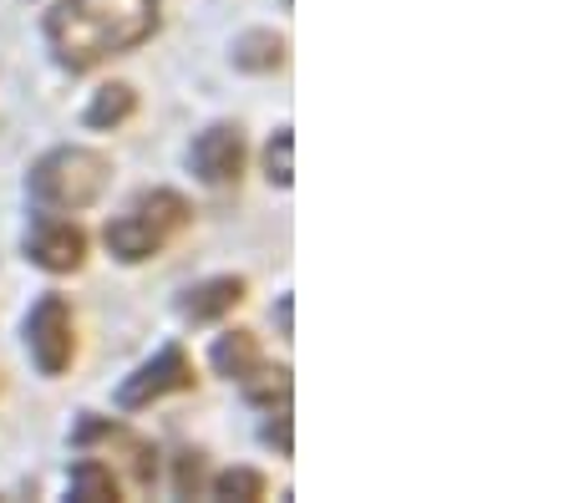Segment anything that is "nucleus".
<instances>
[{
    "label": "nucleus",
    "instance_id": "nucleus-13",
    "mask_svg": "<svg viewBox=\"0 0 569 503\" xmlns=\"http://www.w3.org/2000/svg\"><path fill=\"white\" fill-rule=\"evenodd\" d=\"M213 493H219V499L260 503L270 489H264V473H254V467H229V473H219V479H213Z\"/></svg>",
    "mask_w": 569,
    "mask_h": 503
},
{
    "label": "nucleus",
    "instance_id": "nucleus-1",
    "mask_svg": "<svg viewBox=\"0 0 569 503\" xmlns=\"http://www.w3.org/2000/svg\"><path fill=\"white\" fill-rule=\"evenodd\" d=\"M158 0H57L47 16V47L67 72H97L128 57L158 31Z\"/></svg>",
    "mask_w": 569,
    "mask_h": 503
},
{
    "label": "nucleus",
    "instance_id": "nucleus-7",
    "mask_svg": "<svg viewBox=\"0 0 569 503\" xmlns=\"http://www.w3.org/2000/svg\"><path fill=\"white\" fill-rule=\"evenodd\" d=\"M26 260L41 264L47 275H71L87 264V234L82 224H71L61 214H41L26 234Z\"/></svg>",
    "mask_w": 569,
    "mask_h": 503
},
{
    "label": "nucleus",
    "instance_id": "nucleus-15",
    "mask_svg": "<svg viewBox=\"0 0 569 503\" xmlns=\"http://www.w3.org/2000/svg\"><path fill=\"white\" fill-rule=\"evenodd\" d=\"M173 489H178V499H193V493L203 489V457H199V453H183V457H178Z\"/></svg>",
    "mask_w": 569,
    "mask_h": 503
},
{
    "label": "nucleus",
    "instance_id": "nucleus-9",
    "mask_svg": "<svg viewBox=\"0 0 569 503\" xmlns=\"http://www.w3.org/2000/svg\"><path fill=\"white\" fill-rule=\"evenodd\" d=\"M213 372L229 376V382L244 386L249 376L264 372V351H260V335L254 331H229L219 335V346H213Z\"/></svg>",
    "mask_w": 569,
    "mask_h": 503
},
{
    "label": "nucleus",
    "instance_id": "nucleus-8",
    "mask_svg": "<svg viewBox=\"0 0 569 503\" xmlns=\"http://www.w3.org/2000/svg\"><path fill=\"white\" fill-rule=\"evenodd\" d=\"M244 275H213L203 280V285H193L189 295L178 300V311H183V321L203 325V321H219V315H229L244 300Z\"/></svg>",
    "mask_w": 569,
    "mask_h": 503
},
{
    "label": "nucleus",
    "instance_id": "nucleus-6",
    "mask_svg": "<svg viewBox=\"0 0 569 503\" xmlns=\"http://www.w3.org/2000/svg\"><path fill=\"white\" fill-rule=\"evenodd\" d=\"M189 168L209 189H234V183L244 179V132H239L234 122L203 128L189 148Z\"/></svg>",
    "mask_w": 569,
    "mask_h": 503
},
{
    "label": "nucleus",
    "instance_id": "nucleus-10",
    "mask_svg": "<svg viewBox=\"0 0 569 503\" xmlns=\"http://www.w3.org/2000/svg\"><path fill=\"white\" fill-rule=\"evenodd\" d=\"M67 493L77 503H118L122 483H118V473H112V463H102V457H82V463L71 467V489Z\"/></svg>",
    "mask_w": 569,
    "mask_h": 503
},
{
    "label": "nucleus",
    "instance_id": "nucleus-5",
    "mask_svg": "<svg viewBox=\"0 0 569 503\" xmlns=\"http://www.w3.org/2000/svg\"><path fill=\"white\" fill-rule=\"evenodd\" d=\"M193 382H199V372H193L189 351H183V346H163L153 361H142L138 372L118 386V408L122 412L153 408V402H163V396H173V392H193Z\"/></svg>",
    "mask_w": 569,
    "mask_h": 503
},
{
    "label": "nucleus",
    "instance_id": "nucleus-4",
    "mask_svg": "<svg viewBox=\"0 0 569 503\" xmlns=\"http://www.w3.org/2000/svg\"><path fill=\"white\" fill-rule=\"evenodd\" d=\"M26 351H31L36 372L41 376H61L77 356V321H71L67 295H41L26 315Z\"/></svg>",
    "mask_w": 569,
    "mask_h": 503
},
{
    "label": "nucleus",
    "instance_id": "nucleus-3",
    "mask_svg": "<svg viewBox=\"0 0 569 503\" xmlns=\"http://www.w3.org/2000/svg\"><path fill=\"white\" fill-rule=\"evenodd\" d=\"M189 199L173 189H153L142 193V199H132L128 214H118L112 224H107V250L118 254L122 264H142L153 260V254H163L168 244L189 229Z\"/></svg>",
    "mask_w": 569,
    "mask_h": 503
},
{
    "label": "nucleus",
    "instance_id": "nucleus-16",
    "mask_svg": "<svg viewBox=\"0 0 569 503\" xmlns=\"http://www.w3.org/2000/svg\"><path fill=\"white\" fill-rule=\"evenodd\" d=\"M264 443H280V453H290V418H284V412H280V422L264 427Z\"/></svg>",
    "mask_w": 569,
    "mask_h": 503
},
{
    "label": "nucleus",
    "instance_id": "nucleus-12",
    "mask_svg": "<svg viewBox=\"0 0 569 503\" xmlns=\"http://www.w3.org/2000/svg\"><path fill=\"white\" fill-rule=\"evenodd\" d=\"M138 112V92H132L128 82H112L102 87V92L92 97V108H87V128H122V122Z\"/></svg>",
    "mask_w": 569,
    "mask_h": 503
},
{
    "label": "nucleus",
    "instance_id": "nucleus-11",
    "mask_svg": "<svg viewBox=\"0 0 569 503\" xmlns=\"http://www.w3.org/2000/svg\"><path fill=\"white\" fill-rule=\"evenodd\" d=\"M234 67L239 72H274V67H284V37H274V31H244L234 41Z\"/></svg>",
    "mask_w": 569,
    "mask_h": 503
},
{
    "label": "nucleus",
    "instance_id": "nucleus-2",
    "mask_svg": "<svg viewBox=\"0 0 569 503\" xmlns=\"http://www.w3.org/2000/svg\"><path fill=\"white\" fill-rule=\"evenodd\" d=\"M107 179H112V163H107L97 148H51L41 163L31 168L26 193L36 199L41 214H82L102 199Z\"/></svg>",
    "mask_w": 569,
    "mask_h": 503
},
{
    "label": "nucleus",
    "instance_id": "nucleus-14",
    "mask_svg": "<svg viewBox=\"0 0 569 503\" xmlns=\"http://www.w3.org/2000/svg\"><path fill=\"white\" fill-rule=\"evenodd\" d=\"M290 148H296L290 128H280L270 138V148H264V173H270V183H280V189H290V179H296V168H290Z\"/></svg>",
    "mask_w": 569,
    "mask_h": 503
}]
</instances>
